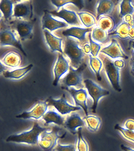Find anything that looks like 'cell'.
Instances as JSON below:
<instances>
[{
	"mask_svg": "<svg viewBox=\"0 0 134 151\" xmlns=\"http://www.w3.org/2000/svg\"><path fill=\"white\" fill-rule=\"evenodd\" d=\"M114 63L116 67H118L120 69L123 68L124 66V62L122 60H116L114 61Z\"/></svg>",
	"mask_w": 134,
	"mask_h": 151,
	"instance_id": "obj_38",
	"label": "cell"
},
{
	"mask_svg": "<svg viewBox=\"0 0 134 151\" xmlns=\"http://www.w3.org/2000/svg\"><path fill=\"white\" fill-rule=\"evenodd\" d=\"M115 26V20L111 17L107 15L101 17L97 22V27L107 32L112 31Z\"/></svg>",
	"mask_w": 134,
	"mask_h": 151,
	"instance_id": "obj_24",
	"label": "cell"
},
{
	"mask_svg": "<svg viewBox=\"0 0 134 151\" xmlns=\"http://www.w3.org/2000/svg\"><path fill=\"white\" fill-rule=\"evenodd\" d=\"M54 150L56 151H76L75 145H62L59 143L55 147Z\"/></svg>",
	"mask_w": 134,
	"mask_h": 151,
	"instance_id": "obj_35",
	"label": "cell"
},
{
	"mask_svg": "<svg viewBox=\"0 0 134 151\" xmlns=\"http://www.w3.org/2000/svg\"><path fill=\"white\" fill-rule=\"evenodd\" d=\"M89 56L90 66L96 74L97 80L98 81H101L102 78L100 74V71L102 66V62L98 58L93 57L90 55Z\"/></svg>",
	"mask_w": 134,
	"mask_h": 151,
	"instance_id": "obj_30",
	"label": "cell"
},
{
	"mask_svg": "<svg viewBox=\"0 0 134 151\" xmlns=\"http://www.w3.org/2000/svg\"><path fill=\"white\" fill-rule=\"evenodd\" d=\"M114 7V3L110 0L98 1V5L97 7L96 20L98 21L101 15L110 14L113 9Z\"/></svg>",
	"mask_w": 134,
	"mask_h": 151,
	"instance_id": "obj_22",
	"label": "cell"
},
{
	"mask_svg": "<svg viewBox=\"0 0 134 151\" xmlns=\"http://www.w3.org/2000/svg\"><path fill=\"white\" fill-rule=\"evenodd\" d=\"M69 63L62 54H59L57 61L54 68V80L53 85H57L61 77L69 69Z\"/></svg>",
	"mask_w": 134,
	"mask_h": 151,
	"instance_id": "obj_14",
	"label": "cell"
},
{
	"mask_svg": "<svg viewBox=\"0 0 134 151\" xmlns=\"http://www.w3.org/2000/svg\"><path fill=\"white\" fill-rule=\"evenodd\" d=\"M78 142L77 148L78 151H89L87 144L83 139L82 134V127H79L77 130Z\"/></svg>",
	"mask_w": 134,
	"mask_h": 151,
	"instance_id": "obj_33",
	"label": "cell"
},
{
	"mask_svg": "<svg viewBox=\"0 0 134 151\" xmlns=\"http://www.w3.org/2000/svg\"><path fill=\"white\" fill-rule=\"evenodd\" d=\"M11 26L17 32L20 40L22 41L32 38L34 23L30 21L19 19L11 22Z\"/></svg>",
	"mask_w": 134,
	"mask_h": 151,
	"instance_id": "obj_7",
	"label": "cell"
},
{
	"mask_svg": "<svg viewBox=\"0 0 134 151\" xmlns=\"http://www.w3.org/2000/svg\"><path fill=\"white\" fill-rule=\"evenodd\" d=\"M43 33L47 44L49 46L51 51L52 52L58 51L61 54H63L62 46V39L56 37L47 29H44Z\"/></svg>",
	"mask_w": 134,
	"mask_h": 151,
	"instance_id": "obj_19",
	"label": "cell"
},
{
	"mask_svg": "<svg viewBox=\"0 0 134 151\" xmlns=\"http://www.w3.org/2000/svg\"><path fill=\"white\" fill-rule=\"evenodd\" d=\"M124 21L125 22H126L127 23H128L132 20L134 19L133 15H126L124 17Z\"/></svg>",
	"mask_w": 134,
	"mask_h": 151,
	"instance_id": "obj_40",
	"label": "cell"
},
{
	"mask_svg": "<svg viewBox=\"0 0 134 151\" xmlns=\"http://www.w3.org/2000/svg\"><path fill=\"white\" fill-rule=\"evenodd\" d=\"M48 106L49 105L46 101H40L31 110L23 112L22 114L16 116V117L23 119L33 118L36 120H38L42 117L46 113Z\"/></svg>",
	"mask_w": 134,
	"mask_h": 151,
	"instance_id": "obj_13",
	"label": "cell"
},
{
	"mask_svg": "<svg viewBox=\"0 0 134 151\" xmlns=\"http://www.w3.org/2000/svg\"><path fill=\"white\" fill-rule=\"evenodd\" d=\"M88 93L93 100L91 107L92 113H96L98 103L102 97L107 96L109 94L107 90L104 89L90 79H86L83 81Z\"/></svg>",
	"mask_w": 134,
	"mask_h": 151,
	"instance_id": "obj_5",
	"label": "cell"
},
{
	"mask_svg": "<svg viewBox=\"0 0 134 151\" xmlns=\"http://www.w3.org/2000/svg\"><path fill=\"white\" fill-rule=\"evenodd\" d=\"M83 50L84 52L86 54L90 53V45L88 44H86L83 47Z\"/></svg>",
	"mask_w": 134,
	"mask_h": 151,
	"instance_id": "obj_39",
	"label": "cell"
},
{
	"mask_svg": "<svg viewBox=\"0 0 134 151\" xmlns=\"http://www.w3.org/2000/svg\"><path fill=\"white\" fill-rule=\"evenodd\" d=\"M42 29L52 32L59 28L68 27V24L63 21L55 19L50 13L45 12L42 18Z\"/></svg>",
	"mask_w": 134,
	"mask_h": 151,
	"instance_id": "obj_15",
	"label": "cell"
},
{
	"mask_svg": "<svg viewBox=\"0 0 134 151\" xmlns=\"http://www.w3.org/2000/svg\"><path fill=\"white\" fill-rule=\"evenodd\" d=\"M132 47L133 48L134 50V41H133L132 43ZM132 58L134 59V50L132 54Z\"/></svg>",
	"mask_w": 134,
	"mask_h": 151,
	"instance_id": "obj_45",
	"label": "cell"
},
{
	"mask_svg": "<svg viewBox=\"0 0 134 151\" xmlns=\"http://www.w3.org/2000/svg\"><path fill=\"white\" fill-rule=\"evenodd\" d=\"M1 68H0V70H1V73H2V72L5 71L6 69V67L4 65H3L1 62Z\"/></svg>",
	"mask_w": 134,
	"mask_h": 151,
	"instance_id": "obj_44",
	"label": "cell"
},
{
	"mask_svg": "<svg viewBox=\"0 0 134 151\" xmlns=\"http://www.w3.org/2000/svg\"><path fill=\"white\" fill-rule=\"evenodd\" d=\"M130 27L126 22L123 21L115 29L113 33L110 34L116 35V37L122 39L129 38V33Z\"/></svg>",
	"mask_w": 134,
	"mask_h": 151,
	"instance_id": "obj_26",
	"label": "cell"
},
{
	"mask_svg": "<svg viewBox=\"0 0 134 151\" xmlns=\"http://www.w3.org/2000/svg\"><path fill=\"white\" fill-rule=\"evenodd\" d=\"M130 66H131V71L130 73L133 76H134V59L132 58L131 61L130 62Z\"/></svg>",
	"mask_w": 134,
	"mask_h": 151,
	"instance_id": "obj_43",
	"label": "cell"
},
{
	"mask_svg": "<svg viewBox=\"0 0 134 151\" xmlns=\"http://www.w3.org/2000/svg\"><path fill=\"white\" fill-rule=\"evenodd\" d=\"M100 53H103L113 59L119 58L128 59V57L125 54L119 44L115 39H113L109 45L102 48Z\"/></svg>",
	"mask_w": 134,
	"mask_h": 151,
	"instance_id": "obj_17",
	"label": "cell"
},
{
	"mask_svg": "<svg viewBox=\"0 0 134 151\" xmlns=\"http://www.w3.org/2000/svg\"><path fill=\"white\" fill-rule=\"evenodd\" d=\"M57 129H53L51 132H48L47 130L40 135L38 144L43 151H52L57 146V140L59 138Z\"/></svg>",
	"mask_w": 134,
	"mask_h": 151,
	"instance_id": "obj_6",
	"label": "cell"
},
{
	"mask_svg": "<svg viewBox=\"0 0 134 151\" xmlns=\"http://www.w3.org/2000/svg\"><path fill=\"white\" fill-rule=\"evenodd\" d=\"M92 28H83L79 27H72L63 31L62 34L66 37H72L80 41H84L86 40V34L92 31Z\"/></svg>",
	"mask_w": 134,
	"mask_h": 151,
	"instance_id": "obj_20",
	"label": "cell"
},
{
	"mask_svg": "<svg viewBox=\"0 0 134 151\" xmlns=\"http://www.w3.org/2000/svg\"><path fill=\"white\" fill-rule=\"evenodd\" d=\"M14 1L2 0L0 2V9L6 20H9L12 17L14 14Z\"/></svg>",
	"mask_w": 134,
	"mask_h": 151,
	"instance_id": "obj_25",
	"label": "cell"
},
{
	"mask_svg": "<svg viewBox=\"0 0 134 151\" xmlns=\"http://www.w3.org/2000/svg\"><path fill=\"white\" fill-rule=\"evenodd\" d=\"M51 2L52 4L56 6L57 8V11H58L60 8L65 4L69 3H73L74 4H76L75 2L76 1H70V0H62V1H51Z\"/></svg>",
	"mask_w": 134,
	"mask_h": 151,
	"instance_id": "obj_36",
	"label": "cell"
},
{
	"mask_svg": "<svg viewBox=\"0 0 134 151\" xmlns=\"http://www.w3.org/2000/svg\"><path fill=\"white\" fill-rule=\"evenodd\" d=\"M63 53L70 59L73 68H79L83 62L85 53L80 47L78 41L73 38L66 37L64 41Z\"/></svg>",
	"mask_w": 134,
	"mask_h": 151,
	"instance_id": "obj_1",
	"label": "cell"
},
{
	"mask_svg": "<svg viewBox=\"0 0 134 151\" xmlns=\"http://www.w3.org/2000/svg\"><path fill=\"white\" fill-rule=\"evenodd\" d=\"M99 57L103 63L105 70L113 88L116 91H122V88L120 85V69L116 67L114 61L107 55L100 53Z\"/></svg>",
	"mask_w": 134,
	"mask_h": 151,
	"instance_id": "obj_3",
	"label": "cell"
},
{
	"mask_svg": "<svg viewBox=\"0 0 134 151\" xmlns=\"http://www.w3.org/2000/svg\"><path fill=\"white\" fill-rule=\"evenodd\" d=\"M84 120L77 113H72L67 115L64 122L63 126L72 132H76V129L85 126Z\"/></svg>",
	"mask_w": 134,
	"mask_h": 151,
	"instance_id": "obj_18",
	"label": "cell"
},
{
	"mask_svg": "<svg viewBox=\"0 0 134 151\" xmlns=\"http://www.w3.org/2000/svg\"><path fill=\"white\" fill-rule=\"evenodd\" d=\"M1 47L7 46H13L19 49L23 54L26 55L21 44L16 38V35L10 28L1 29L0 32Z\"/></svg>",
	"mask_w": 134,
	"mask_h": 151,
	"instance_id": "obj_10",
	"label": "cell"
},
{
	"mask_svg": "<svg viewBox=\"0 0 134 151\" xmlns=\"http://www.w3.org/2000/svg\"><path fill=\"white\" fill-rule=\"evenodd\" d=\"M92 37L95 41L102 43H105L109 39L107 32L97 27L93 29Z\"/></svg>",
	"mask_w": 134,
	"mask_h": 151,
	"instance_id": "obj_28",
	"label": "cell"
},
{
	"mask_svg": "<svg viewBox=\"0 0 134 151\" xmlns=\"http://www.w3.org/2000/svg\"><path fill=\"white\" fill-rule=\"evenodd\" d=\"M49 13L54 17L63 19L69 24L80 27L82 26L77 14L72 11L67 10L63 8L59 11L55 10L50 12Z\"/></svg>",
	"mask_w": 134,
	"mask_h": 151,
	"instance_id": "obj_16",
	"label": "cell"
},
{
	"mask_svg": "<svg viewBox=\"0 0 134 151\" xmlns=\"http://www.w3.org/2000/svg\"><path fill=\"white\" fill-rule=\"evenodd\" d=\"M125 127L127 129L134 131V120L133 119H129L125 122Z\"/></svg>",
	"mask_w": 134,
	"mask_h": 151,
	"instance_id": "obj_37",
	"label": "cell"
},
{
	"mask_svg": "<svg viewBox=\"0 0 134 151\" xmlns=\"http://www.w3.org/2000/svg\"><path fill=\"white\" fill-rule=\"evenodd\" d=\"M85 67V65H82L77 69H75L70 66L69 73L60 80L62 88L65 90L72 86L78 89L84 88L82 83V72Z\"/></svg>",
	"mask_w": 134,
	"mask_h": 151,
	"instance_id": "obj_4",
	"label": "cell"
},
{
	"mask_svg": "<svg viewBox=\"0 0 134 151\" xmlns=\"http://www.w3.org/2000/svg\"><path fill=\"white\" fill-rule=\"evenodd\" d=\"M47 129V128L41 127L37 122H35L32 128L30 130L20 134L9 136L7 138L6 141L32 145H37L38 144L39 139L41 133Z\"/></svg>",
	"mask_w": 134,
	"mask_h": 151,
	"instance_id": "obj_2",
	"label": "cell"
},
{
	"mask_svg": "<svg viewBox=\"0 0 134 151\" xmlns=\"http://www.w3.org/2000/svg\"><path fill=\"white\" fill-rule=\"evenodd\" d=\"M132 1H122L120 4V15L124 17L128 15H133L134 13V7L132 5Z\"/></svg>",
	"mask_w": 134,
	"mask_h": 151,
	"instance_id": "obj_31",
	"label": "cell"
},
{
	"mask_svg": "<svg viewBox=\"0 0 134 151\" xmlns=\"http://www.w3.org/2000/svg\"><path fill=\"white\" fill-rule=\"evenodd\" d=\"M129 37L132 40H134V27H130L129 33Z\"/></svg>",
	"mask_w": 134,
	"mask_h": 151,
	"instance_id": "obj_42",
	"label": "cell"
},
{
	"mask_svg": "<svg viewBox=\"0 0 134 151\" xmlns=\"http://www.w3.org/2000/svg\"><path fill=\"white\" fill-rule=\"evenodd\" d=\"M22 62L21 55L15 50H7L1 57V62L6 67L16 68L21 65Z\"/></svg>",
	"mask_w": 134,
	"mask_h": 151,
	"instance_id": "obj_11",
	"label": "cell"
},
{
	"mask_svg": "<svg viewBox=\"0 0 134 151\" xmlns=\"http://www.w3.org/2000/svg\"><path fill=\"white\" fill-rule=\"evenodd\" d=\"M33 15L32 1H22L14 4L12 17L29 21L32 18Z\"/></svg>",
	"mask_w": 134,
	"mask_h": 151,
	"instance_id": "obj_9",
	"label": "cell"
},
{
	"mask_svg": "<svg viewBox=\"0 0 134 151\" xmlns=\"http://www.w3.org/2000/svg\"><path fill=\"white\" fill-rule=\"evenodd\" d=\"M121 148L123 151H134V149L125 146L123 145H121Z\"/></svg>",
	"mask_w": 134,
	"mask_h": 151,
	"instance_id": "obj_41",
	"label": "cell"
},
{
	"mask_svg": "<svg viewBox=\"0 0 134 151\" xmlns=\"http://www.w3.org/2000/svg\"><path fill=\"white\" fill-rule=\"evenodd\" d=\"M66 90L70 93L75 101L76 106L83 109L86 115L88 116V107L87 105L88 94L86 90L83 88L77 89L73 87H70Z\"/></svg>",
	"mask_w": 134,
	"mask_h": 151,
	"instance_id": "obj_12",
	"label": "cell"
},
{
	"mask_svg": "<svg viewBox=\"0 0 134 151\" xmlns=\"http://www.w3.org/2000/svg\"><path fill=\"white\" fill-rule=\"evenodd\" d=\"M46 101L49 106L54 107L62 115L69 114L71 112L75 111L80 110L82 108L79 106H73L68 103L64 94L59 99L56 100L50 97Z\"/></svg>",
	"mask_w": 134,
	"mask_h": 151,
	"instance_id": "obj_8",
	"label": "cell"
},
{
	"mask_svg": "<svg viewBox=\"0 0 134 151\" xmlns=\"http://www.w3.org/2000/svg\"><path fill=\"white\" fill-rule=\"evenodd\" d=\"M115 129L118 131L126 139L134 142V131L127 129L122 127L119 124H116L115 126Z\"/></svg>",
	"mask_w": 134,
	"mask_h": 151,
	"instance_id": "obj_32",
	"label": "cell"
},
{
	"mask_svg": "<svg viewBox=\"0 0 134 151\" xmlns=\"http://www.w3.org/2000/svg\"><path fill=\"white\" fill-rule=\"evenodd\" d=\"M133 6L134 7V4H133Z\"/></svg>",
	"mask_w": 134,
	"mask_h": 151,
	"instance_id": "obj_46",
	"label": "cell"
},
{
	"mask_svg": "<svg viewBox=\"0 0 134 151\" xmlns=\"http://www.w3.org/2000/svg\"><path fill=\"white\" fill-rule=\"evenodd\" d=\"M83 120H85L88 128L92 132H96L98 129L101 122L100 119L94 115L86 116Z\"/></svg>",
	"mask_w": 134,
	"mask_h": 151,
	"instance_id": "obj_27",
	"label": "cell"
},
{
	"mask_svg": "<svg viewBox=\"0 0 134 151\" xmlns=\"http://www.w3.org/2000/svg\"><path fill=\"white\" fill-rule=\"evenodd\" d=\"M82 23L85 27L90 28L96 24V21L95 17L89 13L85 12L77 13Z\"/></svg>",
	"mask_w": 134,
	"mask_h": 151,
	"instance_id": "obj_29",
	"label": "cell"
},
{
	"mask_svg": "<svg viewBox=\"0 0 134 151\" xmlns=\"http://www.w3.org/2000/svg\"><path fill=\"white\" fill-rule=\"evenodd\" d=\"M33 65L30 64L23 68H19L12 71L6 70L3 72V76L7 78L19 79L24 76L32 68Z\"/></svg>",
	"mask_w": 134,
	"mask_h": 151,
	"instance_id": "obj_23",
	"label": "cell"
},
{
	"mask_svg": "<svg viewBox=\"0 0 134 151\" xmlns=\"http://www.w3.org/2000/svg\"><path fill=\"white\" fill-rule=\"evenodd\" d=\"M42 119L45 122V124L53 123L59 126H63L65 119L64 117L57 113L54 109L48 111L43 116Z\"/></svg>",
	"mask_w": 134,
	"mask_h": 151,
	"instance_id": "obj_21",
	"label": "cell"
},
{
	"mask_svg": "<svg viewBox=\"0 0 134 151\" xmlns=\"http://www.w3.org/2000/svg\"><path fill=\"white\" fill-rule=\"evenodd\" d=\"M89 42L90 47V53L93 57H96L99 52L101 49L100 45L93 41L91 35V33L89 34Z\"/></svg>",
	"mask_w": 134,
	"mask_h": 151,
	"instance_id": "obj_34",
	"label": "cell"
}]
</instances>
